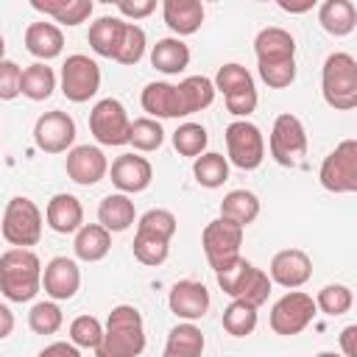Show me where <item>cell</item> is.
<instances>
[{
	"instance_id": "obj_1",
	"label": "cell",
	"mask_w": 357,
	"mask_h": 357,
	"mask_svg": "<svg viewBox=\"0 0 357 357\" xmlns=\"http://www.w3.org/2000/svg\"><path fill=\"white\" fill-rule=\"evenodd\" d=\"M145 349V324L137 307L117 304L112 307L103 337L95 346V357H139Z\"/></svg>"
},
{
	"instance_id": "obj_2",
	"label": "cell",
	"mask_w": 357,
	"mask_h": 357,
	"mask_svg": "<svg viewBox=\"0 0 357 357\" xmlns=\"http://www.w3.org/2000/svg\"><path fill=\"white\" fill-rule=\"evenodd\" d=\"M42 290V262L31 248H8L0 254V293L8 301H31Z\"/></svg>"
},
{
	"instance_id": "obj_3",
	"label": "cell",
	"mask_w": 357,
	"mask_h": 357,
	"mask_svg": "<svg viewBox=\"0 0 357 357\" xmlns=\"http://www.w3.org/2000/svg\"><path fill=\"white\" fill-rule=\"evenodd\" d=\"M321 92L326 106L349 112L357 106V59L351 53H329L321 70Z\"/></svg>"
},
{
	"instance_id": "obj_4",
	"label": "cell",
	"mask_w": 357,
	"mask_h": 357,
	"mask_svg": "<svg viewBox=\"0 0 357 357\" xmlns=\"http://www.w3.org/2000/svg\"><path fill=\"white\" fill-rule=\"evenodd\" d=\"M0 231L14 248H31L42 237V212L28 195H14L6 204Z\"/></svg>"
},
{
	"instance_id": "obj_5",
	"label": "cell",
	"mask_w": 357,
	"mask_h": 357,
	"mask_svg": "<svg viewBox=\"0 0 357 357\" xmlns=\"http://www.w3.org/2000/svg\"><path fill=\"white\" fill-rule=\"evenodd\" d=\"M321 187L335 195L357 192V139H343L329 151L318 170Z\"/></svg>"
},
{
	"instance_id": "obj_6",
	"label": "cell",
	"mask_w": 357,
	"mask_h": 357,
	"mask_svg": "<svg viewBox=\"0 0 357 357\" xmlns=\"http://www.w3.org/2000/svg\"><path fill=\"white\" fill-rule=\"evenodd\" d=\"M268 148H271V156L276 165L282 167H296L301 165V159L307 156V131H304V123L284 112L273 120V128H271V137H268Z\"/></svg>"
},
{
	"instance_id": "obj_7",
	"label": "cell",
	"mask_w": 357,
	"mask_h": 357,
	"mask_svg": "<svg viewBox=\"0 0 357 357\" xmlns=\"http://www.w3.org/2000/svg\"><path fill=\"white\" fill-rule=\"evenodd\" d=\"M229 162L240 170H257L265 159V137L251 120H234L223 131Z\"/></svg>"
},
{
	"instance_id": "obj_8",
	"label": "cell",
	"mask_w": 357,
	"mask_h": 357,
	"mask_svg": "<svg viewBox=\"0 0 357 357\" xmlns=\"http://www.w3.org/2000/svg\"><path fill=\"white\" fill-rule=\"evenodd\" d=\"M89 131L100 145L117 148V145H128V134H131V120L126 106L117 98H103L92 106L89 112Z\"/></svg>"
},
{
	"instance_id": "obj_9",
	"label": "cell",
	"mask_w": 357,
	"mask_h": 357,
	"mask_svg": "<svg viewBox=\"0 0 357 357\" xmlns=\"http://www.w3.org/2000/svg\"><path fill=\"white\" fill-rule=\"evenodd\" d=\"M243 231L237 223L231 220H223V218H215L204 226V234H201V245H204V254H206V262L212 271H220L226 268L231 259L240 257V245H243Z\"/></svg>"
},
{
	"instance_id": "obj_10",
	"label": "cell",
	"mask_w": 357,
	"mask_h": 357,
	"mask_svg": "<svg viewBox=\"0 0 357 357\" xmlns=\"http://www.w3.org/2000/svg\"><path fill=\"white\" fill-rule=\"evenodd\" d=\"M315 312H318V307H315V298L310 293L290 290L271 307V329L276 335H284V337L298 335L312 324Z\"/></svg>"
},
{
	"instance_id": "obj_11",
	"label": "cell",
	"mask_w": 357,
	"mask_h": 357,
	"mask_svg": "<svg viewBox=\"0 0 357 357\" xmlns=\"http://www.w3.org/2000/svg\"><path fill=\"white\" fill-rule=\"evenodd\" d=\"M100 89V67L84 53H73L61 64V92L73 103H86Z\"/></svg>"
},
{
	"instance_id": "obj_12",
	"label": "cell",
	"mask_w": 357,
	"mask_h": 357,
	"mask_svg": "<svg viewBox=\"0 0 357 357\" xmlns=\"http://www.w3.org/2000/svg\"><path fill=\"white\" fill-rule=\"evenodd\" d=\"M33 142L45 153H64L75 142V120L67 112H45L33 123Z\"/></svg>"
},
{
	"instance_id": "obj_13",
	"label": "cell",
	"mask_w": 357,
	"mask_h": 357,
	"mask_svg": "<svg viewBox=\"0 0 357 357\" xmlns=\"http://www.w3.org/2000/svg\"><path fill=\"white\" fill-rule=\"evenodd\" d=\"M215 100V84L206 75H190L170 89V117H190Z\"/></svg>"
},
{
	"instance_id": "obj_14",
	"label": "cell",
	"mask_w": 357,
	"mask_h": 357,
	"mask_svg": "<svg viewBox=\"0 0 357 357\" xmlns=\"http://www.w3.org/2000/svg\"><path fill=\"white\" fill-rule=\"evenodd\" d=\"M109 176H112V184L117 187V192L123 195H134V192H142L151 187L153 181V167L145 156L139 153H120L112 167H109Z\"/></svg>"
},
{
	"instance_id": "obj_15",
	"label": "cell",
	"mask_w": 357,
	"mask_h": 357,
	"mask_svg": "<svg viewBox=\"0 0 357 357\" xmlns=\"http://www.w3.org/2000/svg\"><path fill=\"white\" fill-rule=\"evenodd\" d=\"M67 176L81 184V187H92L98 181H103V176L109 173V159L98 145H75L67 151Z\"/></svg>"
},
{
	"instance_id": "obj_16",
	"label": "cell",
	"mask_w": 357,
	"mask_h": 357,
	"mask_svg": "<svg viewBox=\"0 0 357 357\" xmlns=\"http://www.w3.org/2000/svg\"><path fill=\"white\" fill-rule=\"evenodd\" d=\"M310 276H312V259L301 248L276 251L273 259H271V268H268V279L287 287V290H296V287L307 284Z\"/></svg>"
},
{
	"instance_id": "obj_17",
	"label": "cell",
	"mask_w": 357,
	"mask_h": 357,
	"mask_svg": "<svg viewBox=\"0 0 357 357\" xmlns=\"http://www.w3.org/2000/svg\"><path fill=\"white\" fill-rule=\"evenodd\" d=\"M42 287L50 301H70L81 287V268L70 257H53L42 268Z\"/></svg>"
},
{
	"instance_id": "obj_18",
	"label": "cell",
	"mask_w": 357,
	"mask_h": 357,
	"mask_svg": "<svg viewBox=\"0 0 357 357\" xmlns=\"http://www.w3.org/2000/svg\"><path fill=\"white\" fill-rule=\"evenodd\" d=\"M167 307L176 318L181 321H198L206 315L209 310V290L204 282H195V279H181L170 287L167 293Z\"/></svg>"
},
{
	"instance_id": "obj_19",
	"label": "cell",
	"mask_w": 357,
	"mask_h": 357,
	"mask_svg": "<svg viewBox=\"0 0 357 357\" xmlns=\"http://www.w3.org/2000/svg\"><path fill=\"white\" fill-rule=\"evenodd\" d=\"M254 53L257 64H279V61H293L296 59V39L290 31L271 25L262 28L254 39Z\"/></svg>"
},
{
	"instance_id": "obj_20",
	"label": "cell",
	"mask_w": 357,
	"mask_h": 357,
	"mask_svg": "<svg viewBox=\"0 0 357 357\" xmlns=\"http://www.w3.org/2000/svg\"><path fill=\"white\" fill-rule=\"evenodd\" d=\"M45 220L53 231L59 234H73L84 226V206L75 195L70 192H56L50 201H47V209H45Z\"/></svg>"
},
{
	"instance_id": "obj_21",
	"label": "cell",
	"mask_w": 357,
	"mask_h": 357,
	"mask_svg": "<svg viewBox=\"0 0 357 357\" xmlns=\"http://www.w3.org/2000/svg\"><path fill=\"white\" fill-rule=\"evenodd\" d=\"M25 50L31 56H36L39 61H50L56 56H61L64 50V33L56 22H31L25 28Z\"/></svg>"
},
{
	"instance_id": "obj_22",
	"label": "cell",
	"mask_w": 357,
	"mask_h": 357,
	"mask_svg": "<svg viewBox=\"0 0 357 357\" xmlns=\"http://www.w3.org/2000/svg\"><path fill=\"white\" fill-rule=\"evenodd\" d=\"M162 17H165V25L176 33V39L190 36L204 22V3H198V0H165Z\"/></svg>"
},
{
	"instance_id": "obj_23",
	"label": "cell",
	"mask_w": 357,
	"mask_h": 357,
	"mask_svg": "<svg viewBox=\"0 0 357 357\" xmlns=\"http://www.w3.org/2000/svg\"><path fill=\"white\" fill-rule=\"evenodd\" d=\"M123 31H126V20L123 17H112V14L98 17L89 25V33H86L89 47L103 59H114V53L120 47V39H123Z\"/></svg>"
},
{
	"instance_id": "obj_24",
	"label": "cell",
	"mask_w": 357,
	"mask_h": 357,
	"mask_svg": "<svg viewBox=\"0 0 357 357\" xmlns=\"http://www.w3.org/2000/svg\"><path fill=\"white\" fill-rule=\"evenodd\" d=\"M137 218L134 201L123 192H109L98 204V223L112 234V231H126Z\"/></svg>"
},
{
	"instance_id": "obj_25",
	"label": "cell",
	"mask_w": 357,
	"mask_h": 357,
	"mask_svg": "<svg viewBox=\"0 0 357 357\" xmlns=\"http://www.w3.org/2000/svg\"><path fill=\"white\" fill-rule=\"evenodd\" d=\"M31 8H36L39 14L61 22V25H81L89 20L92 14V0H31Z\"/></svg>"
},
{
	"instance_id": "obj_26",
	"label": "cell",
	"mask_w": 357,
	"mask_h": 357,
	"mask_svg": "<svg viewBox=\"0 0 357 357\" xmlns=\"http://www.w3.org/2000/svg\"><path fill=\"white\" fill-rule=\"evenodd\" d=\"M318 22L332 36H349L357 28V8L351 0H324L318 8Z\"/></svg>"
},
{
	"instance_id": "obj_27",
	"label": "cell",
	"mask_w": 357,
	"mask_h": 357,
	"mask_svg": "<svg viewBox=\"0 0 357 357\" xmlns=\"http://www.w3.org/2000/svg\"><path fill=\"white\" fill-rule=\"evenodd\" d=\"M112 248V234L100 223H84L75 231L73 251L81 262H100Z\"/></svg>"
},
{
	"instance_id": "obj_28",
	"label": "cell",
	"mask_w": 357,
	"mask_h": 357,
	"mask_svg": "<svg viewBox=\"0 0 357 357\" xmlns=\"http://www.w3.org/2000/svg\"><path fill=\"white\" fill-rule=\"evenodd\" d=\"M151 64L165 75H178L190 64V47L176 36H165L151 47Z\"/></svg>"
},
{
	"instance_id": "obj_29",
	"label": "cell",
	"mask_w": 357,
	"mask_h": 357,
	"mask_svg": "<svg viewBox=\"0 0 357 357\" xmlns=\"http://www.w3.org/2000/svg\"><path fill=\"white\" fill-rule=\"evenodd\" d=\"M204 346H206L204 332L195 324L184 321V324H178L167 332V343H165L162 357H201Z\"/></svg>"
},
{
	"instance_id": "obj_30",
	"label": "cell",
	"mask_w": 357,
	"mask_h": 357,
	"mask_svg": "<svg viewBox=\"0 0 357 357\" xmlns=\"http://www.w3.org/2000/svg\"><path fill=\"white\" fill-rule=\"evenodd\" d=\"M257 215H259V198L251 190H231L220 201V218L237 223L240 229L254 223Z\"/></svg>"
},
{
	"instance_id": "obj_31",
	"label": "cell",
	"mask_w": 357,
	"mask_h": 357,
	"mask_svg": "<svg viewBox=\"0 0 357 357\" xmlns=\"http://www.w3.org/2000/svg\"><path fill=\"white\" fill-rule=\"evenodd\" d=\"M53 89H56V73L45 61H33L22 70L20 95H25L28 100H47Z\"/></svg>"
},
{
	"instance_id": "obj_32",
	"label": "cell",
	"mask_w": 357,
	"mask_h": 357,
	"mask_svg": "<svg viewBox=\"0 0 357 357\" xmlns=\"http://www.w3.org/2000/svg\"><path fill=\"white\" fill-rule=\"evenodd\" d=\"M192 176L201 187L206 190H218L223 187V181L229 178V159L223 153L215 151H204L201 156L192 159Z\"/></svg>"
},
{
	"instance_id": "obj_33",
	"label": "cell",
	"mask_w": 357,
	"mask_h": 357,
	"mask_svg": "<svg viewBox=\"0 0 357 357\" xmlns=\"http://www.w3.org/2000/svg\"><path fill=\"white\" fill-rule=\"evenodd\" d=\"M131 251H134L137 262L156 268V265H162V262L167 259V254H170V240H165V237H159V234H151V231L137 229L134 243H131Z\"/></svg>"
},
{
	"instance_id": "obj_34",
	"label": "cell",
	"mask_w": 357,
	"mask_h": 357,
	"mask_svg": "<svg viewBox=\"0 0 357 357\" xmlns=\"http://www.w3.org/2000/svg\"><path fill=\"white\" fill-rule=\"evenodd\" d=\"M254 271H257V268H254L248 259L237 257V259H231L226 268L215 271V279H218V287H220L226 296L240 298V293H243V290H245V284L251 282Z\"/></svg>"
},
{
	"instance_id": "obj_35",
	"label": "cell",
	"mask_w": 357,
	"mask_h": 357,
	"mask_svg": "<svg viewBox=\"0 0 357 357\" xmlns=\"http://www.w3.org/2000/svg\"><path fill=\"white\" fill-rule=\"evenodd\" d=\"M165 142V128L159 120L153 117H139L131 123V134H128V145H134L137 151L142 153H151V151H159Z\"/></svg>"
},
{
	"instance_id": "obj_36",
	"label": "cell",
	"mask_w": 357,
	"mask_h": 357,
	"mask_svg": "<svg viewBox=\"0 0 357 357\" xmlns=\"http://www.w3.org/2000/svg\"><path fill=\"white\" fill-rule=\"evenodd\" d=\"M209 145V134L201 123H181L176 131H173V148L181 153V156H201Z\"/></svg>"
},
{
	"instance_id": "obj_37",
	"label": "cell",
	"mask_w": 357,
	"mask_h": 357,
	"mask_svg": "<svg viewBox=\"0 0 357 357\" xmlns=\"http://www.w3.org/2000/svg\"><path fill=\"white\" fill-rule=\"evenodd\" d=\"M223 329L234 337H245L257 329V307L231 298V304L223 310Z\"/></svg>"
},
{
	"instance_id": "obj_38",
	"label": "cell",
	"mask_w": 357,
	"mask_h": 357,
	"mask_svg": "<svg viewBox=\"0 0 357 357\" xmlns=\"http://www.w3.org/2000/svg\"><path fill=\"white\" fill-rule=\"evenodd\" d=\"M61 324H64V315L56 301H36L28 312V326L36 335H56Z\"/></svg>"
},
{
	"instance_id": "obj_39",
	"label": "cell",
	"mask_w": 357,
	"mask_h": 357,
	"mask_svg": "<svg viewBox=\"0 0 357 357\" xmlns=\"http://www.w3.org/2000/svg\"><path fill=\"white\" fill-rule=\"evenodd\" d=\"M351 304H354V296H351V290L346 284H326L315 296V307L324 315H332V318L346 315L351 310Z\"/></svg>"
},
{
	"instance_id": "obj_40",
	"label": "cell",
	"mask_w": 357,
	"mask_h": 357,
	"mask_svg": "<svg viewBox=\"0 0 357 357\" xmlns=\"http://www.w3.org/2000/svg\"><path fill=\"white\" fill-rule=\"evenodd\" d=\"M145 45H148L145 31H142L137 22H126V31H123L120 47H117V53H114V61L128 64V67L137 64V61L145 56Z\"/></svg>"
},
{
	"instance_id": "obj_41",
	"label": "cell",
	"mask_w": 357,
	"mask_h": 357,
	"mask_svg": "<svg viewBox=\"0 0 357 357\" xmlns=\"http://www.w3.org/2000/svg\"><path fill=\"white\" fill-rule=\"evenodd\" d=\"M215 92H223V98L226 95H231V92H240V89H248V86H254V78H251V73L243 67V64H234V61H229V64H223L218 73H215Z\"/></svg>"
},
{
	"instance_id": "obj_42",
	"label": "cell",
	"mask_w": 357,
	"mask_h": 357,
	"mask_svg": "<svg viewBox=\"0 0 357 357\" xmlns=\"http://www.w3.org/2000/svg\"><path fill=\"white\" fill-rule=\"evenodd\" d=\"M103 337V324L95 315H78L70 324V343L75 349H95Z\"/></svg>"
},
{
	"instance_id": "obj_43",
	"label": "cell",
	"mask_w": 357,
	"mask_h": 357,
	"mask_svg": "<svg viewBox=\"0 0 357 357\" xmlns=\"http://www.w3.org/2000/svg\"><path fill=\"white\" fill-rule=\"evenodd\" d=\"M176 215L170 212V209H148L142 218H139V223H137V229H142V231H151V234H159V237H165V240H173V234H176Z\"/></svg>"
},
{
	"instance_id": "obj_44",
	"label": "cell",
	"mask_w": 357,
	"mask_h": 357,
	"mask_svg": "<svg viewBox=\"0 0 357 357\" xmlns=\"http://www.w3.org/2000/svg\"><path fill=\"white\" fill-rule=\"evenodd\" d=\"M257 67H259V78L271 89H284L296 81V59L293 61H279V64H257Z\"/></svg>"
},
{
	"instance_id": "obj_45",
	"label": "cell",
	"mask_w": 357,
	"mask_h": 357,
	"mask_svg": "<svg viewBox=\"0 0 357 357\" xmlns=\"http://www.w3.org/2000/svg\"><path fill=\"white\" fill-rule=\"evenodd\" d=\"M20 81H22V67L11 59H3L0 61V100L20 98Z\"/></svg>"
},
{
	"instance_id": "obj_46",
	"label": "cell",
	"mask_w": 357,
	"mask_h": 357,
	"mask_svg": "<svg viewBox=\"0 0 357 357\" xmlns=\"http://www.w3.org/2000/svg\"><path fill=\"white\" fill-rule=\"evenodd\" d=\"M226 100V112L234 114L237 120H245L254 109H257V86H248V89H240V92H231L223 98Z\"/></svg>"
},
{
	"instance_id": "obj_47",
	"label": "cell",
	"mask_w": 357,
	"mask_h": 357,
	"mask_svg": "<svg viewBox=\"0 0 357 357\" xmlns=\"http://www.w3.org/2000/svg\"><path fill=\"white\" fill-rule=\"evenodd\" d=\"M117 11L126 17V22H137L156 11V0H117Z\"/></svg>"
},
{
	"instance_id": "obj_48",
	"label": "cell",
	"mask_w": 357,
	"mask_h": 357,
	"mask_svg": "<svg viewBox=\"0 0 357 357\" xmlns=\"http://www.w3.org/2000/svg\"><path fill=\"white\" fill-rule=\"evenodd\" d=\"M39 357H81V351L73 343H67V340H56V343L45 346L39 351Z\"/></svg>"
},
{
	"instance_id": "obj_49",
	"label": "cell",
	"mask_w": 357,
	"mask_h": 357,
	"mask_svg": "<svg viewBox=\"0 0 357 357\" xmlns=\"http://www.w3.org/2000/svg\"><path fill=\"white\" fill-rule=\"evenodd\" d=\"M340 349H343V357H357V326L354 324H349L340 332Z\"/></svg>"
},
{
	"instance_id": "obj_50",
	"label": "cell",
	"mask_w": 357,
	"mask_h": 357,
	"mask_svg": "<svg viewBox=\"0 0 357 357\" xmlns=\"http://www.w3.org/2000/svg\"><path fill=\"white\" fill-rule=\"evenodd\" d=\"M276 6H279L282 11H287V14H304V11L315 8V0H298V3H293V0H279Z\"/></svg>"
},
{
	"instance_id": "obj_51",
	"label": "cell",
	"mask_w": 357,
	"mask_h": 357,
	"mask_svg": "<svg viewBox=\"0 0 357 357\" xmlns=\"http://www.w3.org/2000/svg\"><path fill=\"white\" fill-rule=\"evenodd\" d=\"M14 332V312L0 301V340Z\"/></svg>"
},
{
	"instance_id": "obj_52",
	"label": "cell",
	"mask_w": 357,
	"mask_h": 357,
	"mask_svg": "<svg viewBox=\"0 0 357 357\" xmlns=\"http://www.w3.org/2000/svg\"><path fill=\"white\" fill-rule=\"evenodd\" d=\"M315 357H343V354H335V351H318Z\"/></svg>"
},
{
	"instance_id": "obj_53",
	"label": "cell",
	"mask_w": 357,
	"mask_h": 357,
	"mask_svg": "<svg viewBox=\"0 0 357 357\" xmlns=\"http://www.w3.org/2000/svg\"><path fill=\"white\" fill-rule=\"evenodd\" d=\"M3 53H6V39H3V33H0V61H3Z\"/></svg>"
}]
</instances>
